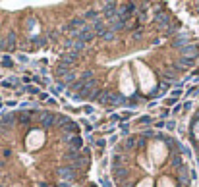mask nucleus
Returning <instances> with one entry per match:
<instances>
[{
	"mask_svg": "<svg viewBox=\"0 0 199 187\" xmlns=\"http://www.w3.org/2000/svg\"><path fill=\"white\" fill-rule=\"evenodd\" d=\"M89 187H99V185H95V183H91V185H89Z\"/></svg>",
	"mask_w": 199,
	"mask_h": 187,
	"instance_id": "obj_42",
	"label": "nucleus"
},
{
	"mask_svg": "<svg viewBox=\"0 0 199 187\" xmlns=\"http://www.w3.org/2000/svg\"><path fill=\"white\" fill-rule=\"evenodd\" d=\"M190 108H191V102H184V110H186V112H187Z\"/></svg>",
	"mask_w": 199,
	"mask_h": 187,
	"instance_id": "obj_40",
	"label": "nucleus"
},
{
	"mask_svg": "<svg viewBox=\"0 0 199 187\" xmlns=\"http://www.w3.org/2000/svg\"><path fill=\"white\" fill-rule=\"evenodd\" d=\"M155 125H157V127L161 129V127H164V125H166V124H164V122H157V124H155Z\"/></svg>",
	"mask_w": 199,
	"mask_h": 187,
	"instance_id": "obj_41",
	"label": "nucleus"
},
{
	"mask_svg": "<svg viewBox=\"0 0 199 187\" xmlns=\"http://www.w3.org/2000/svg\"><path fill=\"white\" fill-rule=\"evenodd\" d=\"M35 187H50V185H48V183H47V181H39V183H37V185H35Z\"/></svg>",
	"mask_w": 199,
	"mask_h": 187,
	"instance_id": "obj_36",
	"label": "nucleus"
},
{
	"mask_svg": "<svg viewBox=\"0 0 199 187\" xmlns=\"http://www.w3.org/2000/svg\"><path fill=\"white\" fill-rule=\"evenodd\" d=\"M105 145H106L105 139H99V141H97V147H105Z\"/></svg>",
	"mask_w": 199,
	"mask_h": 187,
	"instance_id": "obj_35",
	"label": "nucleus"
},
{
	"mask_svg": "<svg viewBox=\"0 0 199 187\" xmlns=\"http://www.w3.org/2000/svg\"><path fill=\"white\" fill-rule=\"evenodd\" d=\"M101 39H103V41H114V39H116V33H114L112 29H108V31L105 33V35H103Z\"/></svg>",
	"mask_w": 199,
	"mask_h": 187,
	"instance_id": "obj_21",
	"label": "nucleus"
},
{
	"mask_svg": "<svg viewBox=\"0 0 199 187\" xmlns=\"http://www.w3.org/2000/svg\"><path fill=\"white\" fill-rule=\"evenodd\" d=\"M106 23H108V29H112L114 33H116V31H122V29H126V27H128V23H126L124 19H120L118 16H116V17H112L110 21H106Z\"/></svg>",
	"mask_w": 199,
	"mask_h": 187,
	"instance_id": "obj_7",
	"label": "nucleus"
},
{
	"mask_svg": "<svg viewBox=\"0 0 199 187\" xmlns=\"http://www.w3.org/2000/svg\"><path fill=\"white\" fill-rule=\"evenodd\" d=\"M16 122V114H2L0 116V124H2L4 127H8L10 129V125H12Z\"/></svg>",
	"mask_w": 199,
	"mask_h": 187,
	"instance_id": "obj_14",
	"label": "nucleus"
},
{
	"mask_svg": "<svg viewBox=\"0 0 199 187\" xmlns=\"http://www.w3.org/2000/svg\"><path fill=\"white\" fill-rule=\"evenodd\" d=\"M91 27H93V33L101 39L105 33L108 31V25H106V21H103V19H99V21H95V23H91Z\"/></svg>",
	"mask_w": 199,
	"mask_h": 187,
	"instance_id": "obj_8",
	"label": "nucleus"
},
{
	"mask_svg": "<svg viewBox=\"0 0 199 187\" xmlns=\"http://www.w3.org/2000/svg\"><path fill=\"white\" fill-rule=\"evenodd\" d=\"M87 23H95V21H99L101 19V14H99V10H87V12L81 16Z\"/></svg>",
	"mask_w": 199,
	"mask_h": 187,
	"instance_id": "obj_10",
	"label": "nucleus"
},
{
	"mask_svg": "<svg viewBox=\"0 0 199 187\" xmlns=\"http://www.w3.org/2000/svg\"><path fill=\"white\" fill-rule=\"evenodd\" d=\"M56 175H58L60 181H70V180H75V170L70 164H64V166L56 168Z\"/></svg>",
	"mask_w": 199,
	"mask_h": 187,
	"instance_id": "obj_1",
	"label": "nucleus"
},
{
	"mask_svg": "<svg viewBox=\"0 0 199 187\" xmlns=\"http://www.w3.org/2000/svg\"><path fill=\"white\" fill-rule=\"evenodd\" d=\"M2 155H4V156H6V158H8V156H10V155H12V150H10V149H4V150H2Z\"/></svg>",
	"mask_w": 199,
	"mask_h": 187,
	"instance_id": "obj_37",
	"label": "nucleus"
},
{
	"mask_svg": "<svg viewBox=\"0 0 199 187\" xmlns=\"http://www.w3.org/2000/svg\"><path fill=\"white\" fill-rule=\"evenodd\" d=\"M16 114V120H18V122L21 124V125H23V127H29L31 125V112H29V110H19V112H14Z\"/></svg>",
	"mask_w": 199,
	"mask_h": 187,
	"instance_id": "obj_6",
	"label": "nucleus"
},
{
	"mask_svg": "<svg viewBox=\"0 0 199 187\" xmlns=\"http://www.w3.org/2000/svg\"><path fill=\"white\" fill-rule=\"evenodd\" d=\"M77 56H79L77 52H62V54H60V60H58V64L66 66V68H72V66L77 62Z\"/></svg>",
	"mask_w": 199,
	"mask_h": 187,
	"instance_id": "obj_5",
	"label": "nucleus"
},
{
	"mask_svg": "<svg viewBox=\"0 0 199 187\" xmlns=\"http://www.w3.org/2000/svg\"><path fill=\"white\" fill-rule=\"evenodd\" d=\"M180 52H182V56H184V58H187V56H191V58H193V56H197L199 48H197L195 45H187V47H184Z\"/></svg>",
	"mask_w": 199,
	"mask_h": 187,
	"instance_id": "obj_12",
	"label": "nucleus"
},
{
	"mask_svg": "<svg viewBox=\"0 0 199 187\" xmlns=\"http://www.w3.org/2000/svg\"><path fill=\"white\" fill-rule=\"evenodd\" d=\"M83 112H85V114H91V112H93V108H91V106H85V108H83Z\"/></svg>",
	"mask_w": 199,
	"mask_h": 187,
	"instance_id": "obj_38",
	"label": "nucleus"
},
{
	"mask_svg": "<svg viewBox=\"0 0 199 187\" xmlns=\"http://www.w3.org/2000/svg\"><path fill=\"white\" fill-rule=\"evenodd\" d=\"M141 35H143V31H141V29L134 31V39H135V41H137V39H141Z\"/></svg>",
	"mask_w": 199,
	"mask_h": 187,
	"instance_id": "obj_32",
	"label": "nucleus"
},
{
	"mask_svg": "<svg viewBox=\"0 0 199 187\" xmlns=\"http://www.w3.org/2000/svg\"><path fill=\"white\" fill-rule=\"evenodd\" d=\"M14 85V79H10V81H2V87H12Z\"/></svg>",
	"mask_w": 199,
	"mask_h": 187,
	"instance_id": "obj_33",
	"label": "nucleus"
},
{
	"mask_svg": "<svg viewBox=\"0 0 199 187\" xmlns=\"http://www.w3.org/2000/svg\"><path fill=\"white\" fill-rule=\"evenodd\" d=\"M93 75H95V73H93L91 70H87V71H83V73L79 75V81H81V83L85 85V83H89V81H93Z\"/></svg>",
	"mask_w": 199,
	"mask_h": 187,
	"instance_id": "obj_16",
	"label": "nucleus"
},
{
	"mask_svg": "<svg viewBox=\"0 0 199 187\" xmlns=\"http://www.w3.org/2000/svg\"><path fill=\"white\" fill-rule=\"evenodd\" d=\"M120 129H122V135L128 137V133H130V125H128V124H122V125H120Z\"/></svg>",
	"mask_w": 199,
	"mask_h": 187,
	"instance_id": "obj_26",
	"label": "nucleus"
},
{
	"mask_svg": "<svg viewBox=\"0 0 199 187\" xmlns=\"http://www.w3.org/2000/svg\"><path fill=\"white\" fill-rule=\"evenodd\" d=\"M56 187H68V181H58Z\"/></svg>",
	"mask_w": 199,
	"mask_h": 187,
	"instance_id": "obj_39",
	"label": "nucleus"
},
{
	"mask_svg": "<svg viewBox=\"0 0 199 187\" xmlns=\"http://www.w3.org/2000/svg\"><path fill=\"white\" fill-rule=\"evenodd\" d=\"M170 162H172V166L178 170L180 166H182V156L180 155H172V158H170Z\"/></svg>",
	"mask_w": 199,
	"mask_h": 187,
	"instance_id": "obj_20",
	"label": "nucleus"
},
{
	"mask_svg": "<svg viewBox=\"0 0 199 187\" xmlns=\"http://www.w3.org/2000/svg\"><path fill=\"white\" fill-rule=\"evenodd\" d=\"M39 122H41V127H43V129H48V127H52V125H56V116L50 114V112H45V110H41Z\"/></svg>",
	"mask_w": 199,
	"mask_h": 187,
	"instance_id": "obj_3",
	"label": "nucleus"
},
{
	"mask_svg": "<svg viewBox=\"0 0 199 187\" xmlns=\"http://www.w3.org/2000/svg\"><path fill=\"white\" fill-rule=\"evenodd\" d=\"M155 25H159V27H166L170 25V16L168 14H164V12H159V14H155Z\"/></svg>",
	"mask_w": 199,
	"mask_h": 187,
	"instance_id": "obj_9",
	"label": "nucleus"
},
{
	"mask_svg": "<svg viewBox=\"0 0 199 187\" xmlns=\"http://www.w3.org/2000/svg\"><path fill=\"white\" fill-rule=\"evenodd\" d=\"M164 127H166L168 131H174V127H176V124H174V122H166V125H164Z\"/></svg>",
	"mask_w": 199,
	"mask_h": 187,
	"instance_id": "obj_31",
	"label": "nucleus"
},
{
	"mask_svg": "<svg viewBox=\"0 0 199 187\" xmlns=\"http://www.w3.org/2000/svg\"><path fill=\"white\" fill-rule=\"evenodd\" d=\"M2 66H4V68H12V66H14V62L10 60L8 56H4V58H2Z\"/></svg>",
	"mask_w": 199,
	"mask_h": 187,
	"instance_id": "obj_24",
	"label": "nucleus"
},
{
	"mask_svg": "<svg viewBox=\"0 0 199 187\" xmlns=\"http://www.w3.org/2000/svg\"><path fill=\"white\" fill-rule=\"evenodd\" d=\"M8 48V42H6V39L0 35V50H6Z\"/></svg>",
	"mask_w": 199,
	"mask_h": 187,
	"instance_id": "obj_25",
	"label": "nucleus"
},
{
	"mask_svg": "<svg viewBox=\"0 0 199 187\" xmlns=\"http://www.w3.org/2000/svg\"><path fill=\"white\" fill-rule=\"evenodd\" d=\"M4 133H8V127H4L2 124H0V135H4Z\"/></svg>",
	"mask_w": 199,
	"mask_h": 187,
	"instance_id": "obj_34",
	"label": "nucleus"
},
{
	"mask_svg": "<svg viewBox=\"0 0 199 187\" xmlns=\"http://www.w3.org/2000/svg\"><path fill=\"white\" fill-rule=\"evenodd\" d=\"M70 122H72V120H70L68 116H56V125H58V127H62V129H64V125H66V124H70Z\"/></svg>",
	"mask_w": 199,
	"mask_h": 187,
	"instance_id": "obj_19",
	"label": "nucleus"
},
{
	"mask_svg": "<svg viewBox=\"0 0 199 187\" xmlns=\"http://www.w3.org/2000/svg\"><path fill=\"white\" fill-rule=\"evenodd\" d=\"M75 81H77V79H75V75L70 71L68 75H64L62 79H58V89H62V87H72Z\"/></svg>",
	"mask_w": 199,
	"mask_h": 187,
	"instance_id": "obj_11",
	"label": "nucleus"
},
{
	"mask_svg": "<svg viewBox=\"0 0 199 187\" xmlns=\"http://www.w3.org/2000/svg\"><path fill=\"white\" fill-rule=\"evenodd\" d=\"M25 93H31V95H39V87H33V85H27L25 89H23Z\"/></svg>",
	"mask_w": 199,
	"mask_h": 187,
	"instance_id": "obj_23",
	"label": "nucleus"
},
{
	"mask_svg": "<svg viewBox=\"0 0 199 187\" xmlns=\"http://www.w3.org/2000/svg\"><path fill=\"white\" fill-rule=\"evenodd\" d=\"M126 168H112V175L116 180H122V178H126Z\"/></svg>",
	"mask_w": 199,
	"mask_h": 187,
	"instance_id": "obj_18",
	"label": "nucleus"
},
{
	"mask_svg": "<svg viewBox=\"0 0 199 187\" xmlns=\"http://www.w3.org/2000/svg\"><path fill=\"white\" fill-rule=\"evenodd\" d=\"M126 98L120 95V93H110V102L108 104H124Z\"/></svg>",
	"mask_w": 199,
	"mask_h": 187,
	"instance_id": "obj_15",
	"label": "nucleus"
},
{
	"mask_svg": "<svg viewBox=\"0 0 199 187\" xmlns=\"http://www.w3.org/2000/svg\"><path fill=\"white\" fill-rule=\"evenodd\" d=\"M83 87H85V85H83V83H81L79 79H77V81H75V83H74V85L70 87V89H72V91H75V93H79V91L83 89Z\"/></svg>",
	"mask_w": 199,
	"mask_h": 187,
	"instance_id": "obj_22",
	"label": "nucleus"
},
{
	"mask_svg": "<svg viewBox=\"0 0 199 187\" xmlns=\"http://www.w3.org/2000/svg\"><path fill=\"white\" fill-rule=\"evenodd\" d=\"M118 8H120V10H118V17L124 19L126 23H128V19L131 17V14H134V8H137V4H135V2H126V4H120Z\"/></svg>",
	"mask_w": 199,
	"mask_h": 187,
	"instance_id": "obj_2",
	"label": "nucleus"
},
{
	"mask_svg": "<svg viewBox=\"0 0 199 187\" xmlns=\"http://www.w3.org/2000/svg\"><path fill=\"white\" fill-rule=\"evenodd\" d=\"M70 149H75V150H81L83 149V139L79 137V135H72V139H70Z\"/></svg>",
	"mask_w": 199,
	"mask_h": 187,
	"instance_id": "obj_13",
	"label": "nucleus"
},
{
	"mask_svg": "<svg viewBox=\"0 0 199 187\" xmlns=\"http://www.w3.org/2000/svg\"><path fill=\"white\" fill-rule=\"evenodd\" d=\"M139 122H141V124H147V125H149V124L153 122V120H151V116H141V118H139Z\"/></svg>",
	"mask_w": 199,
	"mask_h": 187,
	"instance_id": "obj_27",
	"label": "nucleus"
},
{
	"mask_svg": "<svg viewBox=\"0 0 199 187\" xmlns=\"http://www.w3.org/2000/svg\"><path fill=\"white\" fill-rule=\"evenodd\" d=\"M164 102H166L168 106H174L176 102H178V98H172V96H170V98H166V101H164Z\"/></svg>",
	"mask_w": 199,
	"mask_h": 187,
	"instance_id": "obj_30",
	"label": "nucleus"
},
{
	"mask_svg": "<svg viewBox=\"0 0 199 187\" xmlns=\"http://www.w3.org/2000/svg\"><path fill=\"white\" fill-rule=\"evenodd\" d=\"M135 147H137V139H135V137H126V141H124V149L131 150V149H135Z\"/></svg>",
	"mask_w": 199,
	"mask_h": 187,
	"instance_id": "obj_17",
	"label": "nucleus"
},
{
	"mask_svg": "<svg viewBox=\"0 0 199 187\" xmlns=\"http://www.w3.org/2000/svg\"><path fill=\"white\" fill-rule=\"evenodd\" d=\"M157 133H155V131H151V129H147V131H143V135L141 137H145V139H149V137H155Z\"/></svg>",
	"mask_w": 199,
	"mask_h": 187,
	"instance_id": "obj_28",
	"label": "nucleus"
},
{
	"mask_svg": "<svg viewBox=\"0 0 199 187\" xmlns=\"http://www.w3.org/2000/svg\"><path fill=\"white\" fill-rule=\"evenodd\" d=\"M103 14H105V19L106 21L116 17L118 16V2H105L103 4Z\"/></svg>",
	"mask_w": 199,
	"mask_h": 187,
	"instance_id": "obj_4",
	"label": "nucleus"
},
{
	"mask_svg": "<svg viewBox=\"0 0 199 187\" xmlns=\"http://www.w3.org/2000/svg\"><path fill=\"white\" fill-rule=\"evenodd\" d=\"M147 145V139L145 137H137V147L141 149V147H145Z\"/></svg>",
	"mask_w": 199,
	"mask_h": 187,
	"instance_id": "obj_29",
	"label": "nucleus"
}]
</instances>
